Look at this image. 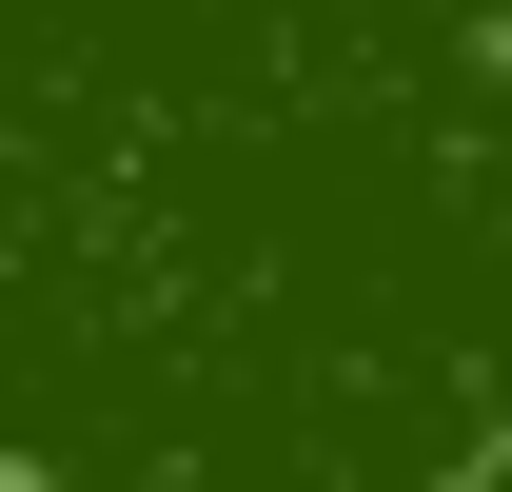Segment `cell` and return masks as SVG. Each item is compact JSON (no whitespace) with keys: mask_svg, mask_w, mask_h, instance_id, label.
I'll return each instance as SVG.
<instances>
[{"mask_svg":"<svg viewBox=\"0 0 512 492\" xmlns=\"http://www.w3.org/2000/svg\"><path fill=\"white\" fill-rule=\"evenodd\" d=\"M512 453V0H0V492H453Z\"/></svg>","mask_w":512,"mask_h":492,"instance_id":"1","label":"cell"}]
</instances>
